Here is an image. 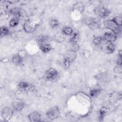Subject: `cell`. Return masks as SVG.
Listing matches in <instances>:
<instances>
[{"label": "cell", "instance_id": "22", "mask_svg": "<svg viewBox=\"0 0 122 122\" xmlns=\"http://www.w3.org/2000/svg\"><path fill=\"white\" fill-rule=\"evenodd\" d=\"M60 23L56 19H51L49 21V25L52 28H55L59 26Z\"/></svg>", "mask_w": 122, "mask_h": 122}, {"label": "cell", "instance_id": "12", "mask_svg": "<svg viewBox=\"0 0 122 122\" xmlns=\"http://www.w3.org/2000/svg\"><path fill=\"white\" fill-rule=\"evenodd\" d=\"M76 57V52L69 50L64 54V61H67L70 63L75 60Z\"/></svg>", "mask_w": 122, "mask_h": 122}, {"label": "cell", "instance_id": "9", "mask_svg": "<svg viewBox=\"0 0 122 122\" xmlns=\"http://www.w3.org/2000/svg\"><path fill=\"white\" fill-rule=\"evenodd\" d=\"M1 117L4 119V121H9L12 117L13 111L9 107H4L2 108L1 112Z\"/></svg>", "mask_w": 122, "mask_h": 122}, {"label": "cell", "instance_id": "32", "mask_svg": "<svg viewBox=\"0 0 122 122\" xmlns=\"http://www.w3.org/2000/svg\"><path fill=\"white\" fill-rule=\"evenodd\" d=\"M118 57L120 58H122V50H120L118 52Z\"/></svg>", "mask_w": 122, "mask_h": 122}, {"label": "cell", "instance_id": "26", "mask_svg": "<svg viewBox=\"0 0 122 122\" xmlns=\"http://www.w3.org/2000/svg\"><path fill=\"white\" fill-rule=\"evenodd\" d=\"M102 40L103 39L102 37H96L94 38L93 40V43L95 45H99L102 43Z\"/></svg>", "mask_w": 122, "mask_h": 122}, {"label": "cell", "instance_id": "23", "mask_svg": "<svg viewBox=\"0 0 122 122\" xmlns=\"http://www.w3.org/2000/svg\"><path fill=\"white\" fill-rule=\"evenodd\" d=\"M0 37H3L7 36L9 34V29L7 27L5 26H1L0 27Z\"/></svg>", "mask_w": 122, "mask_h": 122}, {"label": "cell", "instance_id": "30", "mask_svg": "<svg viewBox=\"0 0 122 122\" xmlns=\"http://www.w3.org/2000/svg\"><path fill=\"white\" fill-rule=\"evenodd\" d=\"M6 2L10 3V4H15L18 2H19V0H9V1H6Z\"/></svg>", "mask_w": 122, "mask_h": 122}, {"label": "cell", "instance_id": "7", "mask_svg": "<svg viewBox=\"0 0 122 122\" xmlns=\"http://www.w3.org/2000/svg\"><path fill=\"white\" fill-rule=\"evenodd\" d=\"M103 38L107 42H112L117 39V34L112 30L105 28L104 30Z\"/></svg>", "mask_w": 122, "mask_h": 122}, {"label": "cell", "instance_id": "6", "mask_svg": "<svg viewBox=\"0 0 122 122\" xmlns=\"http://www.w3.org/2000/svg\"><path fill=\"white\" fill-rule=\"evenodd\" d=\"M104 25L105 27V28L110 29L113 31H114L117 35L121 31L120 27L118 26L112 19L108 20H105L104 22Z\"/></svg>", "mask_w": 122, "mask_h": 122}, {"label": "cell", "instance_id": "18", "mask_svg": "<svg viewBox=\"0 0 122 122\" xmlns=\"http://www.w3.org/2000/svg\"><path fill=\"white\" fill-rule=\"evenodd\" d=\"M40 48L41 50L45 53H48L51 50V47L50 44L44 43L40 45Z\"/></svg>", "mask_w": 122, "mask_h": 122}, {"label": "cell", "instance_id": "4", "mask_svg": "<svg viewBox=\"0 0 122 122\" xmlns=\"http://www.w3.org/2000/svg\"><path fill=\"white\" fill-rule=\"evenodd\" d=\"M85 22L91 29L95 30L100 27V20L94 17H87L85 19Z\"/></svg>", "mask_w": 122, "mask_h": 122}, {"label": "cell", "instance_id": "29", "mask_svg": "<svg viewBox=\"0 0 122 122\" xmlns=\"http://www.w3.org/2000/svg\"><path fill=\"white\" fill-rule=\"evenodd\" d=\"M117 65H122V58L118 57L117 61Z\"/></svg>", "mask_w": 122, "mask_h": 122}, {"label": "cell", "instance_id": "13", "mask_svg": "<svg viewBox=\"0 0 122 122\" xmlns=\"http://www.w3.org/2000/svg\"><path fill=\"white\" fill-rule=\"evenodd\" d=\"M102 50L106 53L111 54L113 53L115 49V45L112 42H106L104 43L102 47Z\"/></svg>", "mask_w": 122, "mask_h": 122}, {"label": "cell", "instance_id": "31", "mask_svg": "<svg viewBox=\"0 0 122 122\" xmlns=\"http://www.w3.org/2000/svg\"><path fill=\"white\" fill-rule=\"evenodd\" d=\"M19 2H20L22 4H28L30 2V1H28V0H19Z\"/></svg>", "mask_w": 122, "mask_h": 122}, {"label": "cell", "instance_id": "17", "mask_svg": "<svg viewBox=\"0 0 122 122\" xmlns=\"http://www.w3.org/2000/svg\"><path fill=\"white\" fill-rule=\"evenodd\" d=\"M71 37L70 39V42L71 43H77L79 38V33L78 30H75L73 32V33L71 35Z\"/></svg>", "mask_w": 122, "mask_h": 122}, {"label": "cell", "instance_id": "2", "mask_svg": "<svg viewBox=\"0 0 122 122\" xmlns=\"http://www.w3.org/2000/svg\"><path fill=\"white\" fill-rule=\"evenodd\" d=\"M38 26V23L34 20L27 19L24 23L23 29L27 33H31L36 30Z\"/></svg>", "mask_w": 122, "mask_h": 122}, {"label": "cell", "instance_id": "28", "mask_svg": "<svg viewBox=\"0 0 122 122\" xmlns=\"http://www.w3.org/2000/svg\"><path fill=\"white\" fill-rule=\"evenodd\" d=\"M114 71L115 72L121 73L122 71V65H117V66L116 67H115V68L114 69Z\"/></svg>", "mask_w": 122, "mask_h": 122}, {"label": "cell", "instance_id": "24", "mask_svg": "<svg viewBox=\"0 0 122 122\" xmlns=\"http://www.w3.org/2000/svg\"><path fill=\"white\" fill-rule=\"evenodd\" d=\"M112 20L119 27H121L122 25V17L121 16H115L113 17Z\"/></svg>", "mask_w": 122, "mask_h": 122}, {"label": "cell", "instance_id": "5", "mask_svg": "<svg viewBox=\"0 0 122 122\" xmlns=\"http://www.w3.org/2000/svg\"><path fill=\"white\" fill-rule=\"evenodd\" d=\"M94 13L100 18H104L110 14L109 10L103 6H98L94 9Z\"/></svg>", "mask_w": 122, "mask_h": 122}, {"label": "cell", "instance_id": "11", "mask_svg": "<svg viewBox=\"0 0 122 122\" xmlns=\"http://www.w3.org/2000/svg\"><path fill=\"white\" fill-rule=\"evenodd\" d=\"M12 106L14 110L16 111H20L24 108V102L21 99L16 98L13 101Z\"/></svg>", "mask_w": 122, "mask_h": 122}, {"label": "cell", "instance_id": "27", "mask_svg": "<svg viewBox=\"0 0 122 122\" xmlns=\"http://www.w3.org/2000/svg\"><path fill=\"white\" fill-rule=\"evenodd\" d=\"M80 48V47L79 45L77 43H71V47L70 48V50L74 51L75 52H76L77 51L79 50Z\"/></svg>", "mask_w": 122, "mask_h": 122}, {"label": "cell", "instance_id": "25", "mask_svg": "<svg viewBox=\"0 0 122 122\" xmlns=\"http://www.w3.org/2000/svg\"><path fill=\"white\" fill-rule=\"evenodd\" d=\"M100 92V90L98 88L92 89L90 91V95L92 97H95L98 95Z\"/></svg>", "mask_w": 122, "mask_h": 122}, {"label": "cell", "instance_id": "16", "mask_svg": "<svg viewBox=\"0 0 122 122\" xmlns=\"http://www.w3.org/2000/svg\"><path fill=\"white\" fill-rule=\"evenodd\" d=\"M23 60V57L20 54L14 55L11 58L12 62L15 65H20L21 63Z\"/></svg>", "mask_w": 122, "mask_h": 122}, {"label": "cell", "instance_id": "15", "mask_svg": "<svg viewBox=\"0 0 122 122\" xmlns=\"http://www.w3.org/2000/svg\"><path fill=\"white\" fill-rule=\"evenodd\" d=\"M84 9V6L82 2L78 1L75 3L73 6V10L75 11H77L80 13L82 12Z\"/></svg>", "mask_w": 122, "mask_h": 122}, {"label": "cell", "instance_id": "14", "mask_svg": "<svg viewBox=\"0 0 122 122\" xmlns=\"http://www.w3.org/2000/svg\"><path fill=\"white\" fill-rule=\"evenodd\" d=\"M28 119L30 121L33 122H38L41 121V114L36 111H34L30 112L28 115Z\"/></svg>", "mask_w": 122, "mask_h": 122}, {"label": "cell", "instance_id": "10", "mask_svg": "<svg viewBox=\"0 0 122 122\" xmlns=\"http://www.w3.org/2000/svg\"><path fill=\"white\" fill-rule=\"evenodd\" d=\"M10 13L15 16V17L20 18H25L26 17V12L21 9L18 7H14L11 9L10 10Z\"/></svg>", "mask_w": 122, "mask_h": 122}, {"label": "cell", "instance_id": "8", "mask_svg": "<svg viewBox=\"0 0 122 122\" xmlns=\"http://www.w3.org/2000/svg\"><path fill=\"white\" fill-rule=\"evenodd\" d=\"M17 87L20 91L23 92H30L34 89V86L32 84L24 81H20L18 84Z\"/></svg>", "mask_w": 122, "mask_h": 122}, {"label": "cell", "instance_id": "20", "mask_svg": "<svg viewBox=\"0 0 122 122\" xmlns=\"http://www.w3.org/2000/svg\"><path fill=\"white\" fill-rule=\"evenodd\" d=\"M62 33L65 35H71L73 30L69 26H65L62 29Z\"/></svg>", "mask_w": 122, "mask_h": 122}, {"label": "cell", "instance_id": "21", "mask_svg": "<svg viewBox=\"0 0 122 122\" xmlns=\"http://www.w3.org/2000/svg\"><path fill=\"white\" fill-rule=\"evenodd\" d=\"M19 23V19L17 17H14L12 18L9 22L10 26L11 27H15L17 26Z\"/></svg>", "mask_w": 122, "mask_h": 122}, {"label": "cell", "instance_id": "3", "mask_svg": "<svg viewBox=\"0 0 122 122\" xmlns=\"http://www.w3.org/2000/svg\"><path fill=\"white\" fill-rule=\"evenodd\" d=\"M60 113L59 108L57 106H54L50 108L47 111L46 115L49 120L53 121L57 119L59 117Z\"/></svg>", "mask_w": 122, "mask_h": 122}, {"label": "cell", "instance_id": "19", "mask_svg": "<svg viewBox=\"0 0 122 122\" xmlns=\"http://www.w3.org/2000/svg\"><path fill=\"white\" fill-rule=\"evenodd\" d=\"M48 37L46 35H40L39 37H38L37 39V41L38 44L40 45L44 44V43H47V41H48Z\"/></svg>", "mask_w": 122, "mask_h": 122}, {"label": "cell", "instance_id": "1", "mask_svg": "<svg viewBox=\"0 0 122 122\" xmlns=\"http://www.w3.org/2000/svg\"><path fill=\"white\" fill-rule=\"evenodd\" d=\"M59 76L58 71L53 68H50L45 72L43 77L46 81H54L58 79Z\"/></svg>", "mask_w": 122, "mask_h": 122}]
</instances>
